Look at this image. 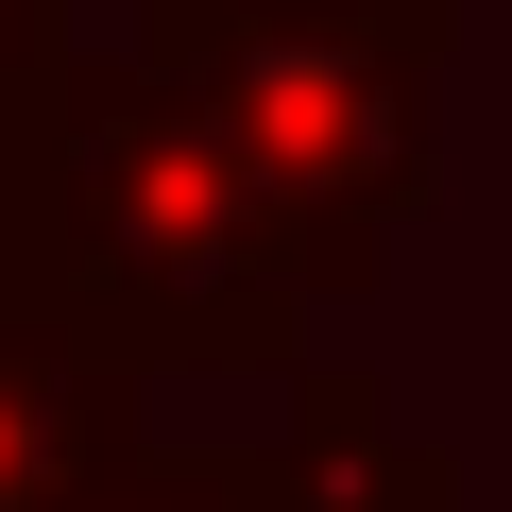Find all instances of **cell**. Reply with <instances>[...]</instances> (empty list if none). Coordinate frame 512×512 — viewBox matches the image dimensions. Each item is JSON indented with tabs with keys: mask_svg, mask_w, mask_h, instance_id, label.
Masks as SVG:
<instances>
[{
	"mask_svg": "<svg viewBox=\"0 0 512 512\" xmlns=\"http://www.w3.org/2000/svg\"><path fill=\"white\" fill-rule=\"evenodd\" d=\"M69 512H308V478L274 461V478H256V461H120V478H86Z\"/></svg>",
	"mask_w": 512,
	"mask_h": 512,
	"instance_id": "cell-4",
	"label": "cell"
},
{
	"mask_svg": "<svg viewBox=\"0 0 512 512\" xmlns=\"http://www.w3.org/2000/svg\"><path fill=\"white\" fill-rule=\"evenodd\" d=\"M35 69H52V0H0V103H18Z\"/></svg>",
	"mask_w": 512,
	"mask_h": 512,
	"instance_id": "cell-5",
	"label": "cell"
},
{
	"mask_svg": "<svg viewBox=\"0 0 512 512\" xmlns=\"http://www.w3.org/2000/svg\"><path fill=\"white\" fill-rule=\"evenodd\" d=\"M376 256L256 154L188 69H35L0 103V291L86 325L103 359H291V308Z\"/></svg>",
	"mask_w": 512,
	"mask_h": 512,
	"instance_id": "cell-1",
	"label": "cell"
},
{
	"mask_svg": "<svg viewBox=\"0 0 512 512\" xmlns=\"http://www.w3.org/2000/svg\"><path fill=\"white\" fill-rule=\"evenodd\" d=\"M137 444V359H103L52 308H0V512H69Z\"/></svg>",
	"mask_w": 512,
	"mask_h": 512,
	"instance_id": "cell-3",
	"label": "cell"
},
{
	"mask_svg": "<svg viewBox=\"0 0 512 512\" xmlns=\"http://www.w3.org/2000/svg\"><path fill=\"white\" fill-rule=\"evenodd\" d=\"M154 69H188L359 256L427 205L444 0H154Z\"/></svg>",
	"mask_w": 512,
	"mask_h": 512,
	"instance_id": "cell-2",
	"label": "cell"
}]
</instances>
